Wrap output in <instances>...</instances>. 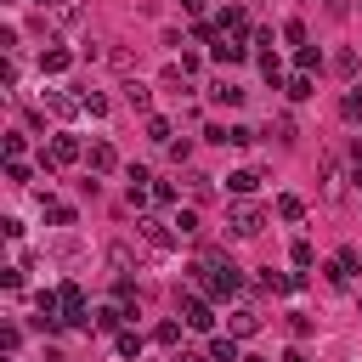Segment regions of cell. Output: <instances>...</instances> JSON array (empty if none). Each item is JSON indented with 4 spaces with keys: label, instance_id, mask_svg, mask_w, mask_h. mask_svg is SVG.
Wrapping results in <instances>:
<instances>
[{
    "label": "cell",
    "instance_id": "obj_3",
    "mask_svg": "<svg viewBox=\"0 0 362 362\" xmlns=\"http://www.w3.org/2000/svg\"><path fill=\"white\" fill-rule=\"evenodd\" d=\"M57 311H62V322H90V311H85V294H79V283H62V288H57Z\"/></svg>",
    "mask_w": 362,
    "mask_h": 362
},
{
    "label": "cell",
    "instance_id": "obj_2",
    "mask_svg": "<svg viewBox=\"0 0 362 362\" xmlns=\"http://www.w3.org/2000/svg\"><path fill=\"white\" fill-rule=\"evenodd\" d=\"M226 226H232V238H255V232L266 226V215H260L255 204H232V215H226Z\"/></svg>",
    "mask_w": 362,
    "mask_h": 362
},
{
    "label": "cell",
    "instance_id": "obj_1",
    "mask_svg": "<svg viewBox=\"0 0 362 362\" xmlns=\"http://www.w3.org/2000/svg\"><path fill=\"white\" fill-rule=\"evenodd\" d=\"M198 266L209 272V294H215V300H226V294H238V283H243V277H238V266H232V260H221V255H204Z\"/></svg>",
    "mask_w": 362,
    "mask_h": 362
},
{
    "label": "cell",
    "instance_id": "obj_15",
    "mask_svg": "<svg viewBox=\"0 0 362 362\" xmlns=\"http://www.w3.org/2000/svg\"><path fill=\"white\" fill-rule=\"evenodd\" d=\"M339 113H345V119H351V124H356V119H362V85H351V90H345V96H339Z\"/></svg>",
    "mask_w": 362,
    "mask_h": 362
},
{
    "label": "cell",
    "instance_id": "obj_12",
    "mask_svg": "<svg viewBox=\"0 0 362 362\" xmlns=\"http://www.w3.org/2000/svg\"><path fill=\"white\" fill-rule=\"evenodd\" d=\"M255 328H260V317H255L249 305H243V311H232V339H249Z\"/></svg>",
    "mask_w": 362,
    "mask_h": 362
},
{
    "label": "cell",
    "instance_id": "obj_27",
    "mask_svg": "<svg viewBox=\"0 0 362 362\" xmlns=\"http://www.w3.org/2000/svg\"><path fill=\"white\" fill-rule=\"evenodd\" d=\"M288 260H294V266H311V243L294 238V243H288Z\"/></svg>",
    "mask_w": 362,
    "mask_h": 362
},
{
    "label": "cell",
    "instance_id": "obj_14",
    "mask_svg": "<svg viewBox=\"0 0 362 362\" xmlns=\"http://www.w3.org/2000/svg\"><path fill=\"white\" fill-rule=\"evenodd\" d=\"M141 232H147V243H158V249H175V232H170V226H158V221H141Z\"/></svg>",
    "mask_w": 362,
    "mask_h": 362
},
{
    "label": "cell",
    "instance_id": "obj_25",
    "mask_svg": "<svg viewBox=\"0 0 362 362\" xmlns=\"http://www.w3.org/2000/svg\"><path fill=\"white\" fill-rule=\"evenodd\" d=\"M45 215H51L57 226H68V221H74V209H68V204H57V198H45Z\"/></svg>",
    "mask_w": 362,
    "mask_h": 362
},
{
    "label": "cell",
    "instance_id": "obj_16",
    "mask_svg": "<svg viewBox=\"0 0 362 362\" xmlns=\"http://www.w3.org/2000/svg\"><path fill=\"white\" fill-rule=\"evenodd\" d=\"M68 62H74L68 51H45V57H40V74H68Z\"/></svg>",
    "mask_w": 362,
    "mask_h": 362
},
{
    "label": "cell",
    "instance_id": "obj_31",
    "mask_svg": "<svg viewBox=\"0 0 362 362\" xmlns=\"http://www.w3.org/2000/svg\"><path fill=\"white\" fill-rule=\"evenodd\" d=\"M6 158H11V164H23V136H17V130L6 136Z\"/></svg>",
    "mask_w": 362,
    "mask_h": 362
},
{
    "label": "cell",
    "instance_id": "obj_23",
    "mask_svg": "<svg viewBox=\"0 0 362 362\" xmlns=\"http://www.w3.org/2000/svg\"><path fill=\"white\" fill-rule=\"evenodd\" d=\"M311 68H322V51L317 45H300V74H311Z\"/></svg>",
    "mask_w": 362,
    "mask_h": 362
},
{
    "label": "cell",
    "instance_id": "obj_17",
    "mask_svg": "<svg viewBox=\"0 0 362 362\" xmlns=\"http://www.w3.org/2000/svg\"><path fill=\"white\" fill-rule=\"evenodd\" d=\"M124 96H130V107H141V113L153 107V90H147L141 79H130V85H124Z\"/></svg>",
    "mask_w": 362,
    "mask_h": 362
},
{
    "label": "cell",
    "instance_id": "obj_19",
    "mask_svg": "<svg viewBox=\"0 0 362 362\" xmlns=\"http://www.w3.org/2000/svg\"><path fill=\"white\" fill-rule=\"evenodd\" d=\"M288 96H294V102H305V96H311V74H300V68H294V74H288Z\"/></svg>",
    "mask_w": 362,
    "mask_h": 362
},
{
    "label": "cell",
    "instance_id": "obj_32",
    "mask_svg": "<svg viewBox=\"0 0 362 362\" xmlns=\"http://www.w3.org/2000/svg\"><path fill=\"white\" fill-rule=\"evenodd\" d=\"M57 17H62V23H74V17H79V0H57Z\"/></svg>",
    "mask_w": 362,
    "mask_h": 362
},
{
    "label": "cell",
    "instance_id": "obj_29",
    "mask_svg": "<svg viewBox=\"0 0 362 362\" xmlns=\"http://www.w3.org/2000/svg\"><path fill=\"white\" fill-rule=\"evenodd\" d=\"M260 74H266V79H272V85H277V79H283V68H277V57H272V51H260Z\"/></svg>",
    "mask_w": 362,
    "mask_h": 362
},
{
    "label": "cell",
    "instance_id": "obj_34",
    "mask_svg": "<svg viewBox=\"0 0 362 362\" xmlns=\"http://www.w3.org/2000/svg\"><path fill=\"white\" fill-rule=\"evenodd\" d=\"M283 362H305V356H300V351H288V356H283Z\"/></svg>",
    "mask_w": 362,
    "mask_h": 362
},
{
    "label": "cell",
    "instance_id": "obj_28",
    "mask_svg": "<svg viewBox=\"0 0 362 362\" xmlns=\"http://www.w3.org/2000/svg\"><path fill=\"white\" fill-rule=\"evenodd\" d=\"M153 339H158V345H175V339H181V322H158Z\"/></svg>",
    "mask_w": 362,
    "mask_h": 362
},
{
    "label": "cell",
    "instance_id": "obj_9",
    "mask_svg": "<svg viewBox=\"0 0 362 362\" xmlns=\"http://www.w3.org/2000/svg\"><path fill=\"white\" fill-rule=\"evenodd\" d=\"M209 96H215L221 107H238V102H243V90H238L232 79H215V85H209Z\"/></svg>",
    "mask_w": 362,
    "mask_h": 362
},
{
    "label": "cell",
    "instance_id": "obj_24",
    "mask_svg": "<svg viewBox=\"0 0 362 362\" xmlns=\"http://www.w3.org/2000/svg\"><path fill=\"white\" fill-rule=\"evenodd\" d=\"M277 215H283V221H300L305 204H300V198H277Z\"/></svg>",
    "mask_w": 362,
    "mask_h": 362
},
{
    "label": "cell",
    "instance_id": "obj_33",
    "mask_svg": "<svg viewBox=\"0 0 362 362\" xmlns=\"http://www.w3.org/2000/svg\"><path fill=\"white\" fill-rule=\"evenodd\" d=\"M181 362H215V356H204V351H187V356H181Z\"/></svg>",
    "mask_w": 362,
    "mask_h": 362
},
{
    "label": "cell",
    "instance_id": "obj_6",
    "mask_svg": "<svg viewBox=\"0 0 362 362\" xmlns=\"http://www.w3.org/2000/svg\"><path fill=\"white\" fill-rule=\"evenodd\" d=\"M221 62H243L249 57V45H243V34H215V45H209Z\"/></svg>",
    "mask_w": 362,
    "mask_h": 362
},
{
    "label": "cell",
    "instance_id": "obj_4",
    "mask_svg": "<svg viewBox=\"0 0 362 362\" xmlns=\"http://www.w3.org/2000/svg\"><path fill=\"white\" fill-rule=\"evenodd\" d=\"M181 322H187V328H198V334H209V328H215V311H209V300L187 294V305H181Z\"/></svg>",
    "mask_w": 362,
    "mask_h": 362
},
{
    "label": "cell",
    "instance_id": "obj_13",
    "mask_svg": "<svg viewBox=\"0 0 362 362\" xmlns=\"http://www.w3.org/2000/svg\"><path fill=\"white\" fill-rule=\"evenodd\" d=\"M226 187H232V192H255V187H260V170H232Z\"/></svg>",
    "mask_w": 362,
    "mask_h": 362
},
{
    "label": "cell",
    "instance_id": "obj_18",
    "mask_svg": "<svg viewBox=\"0 0 362 362\" xmlns=\"http://www.w3.org/2000/svg\"><path fill=\"white\" fill-rule=\"evenodd\" d=\"M209 356H215V362H238V339H232V334H221V339L209 345Z\"/></svg>",
    "mask_w": 362,
    "mask_h": 362
},
{
    "label": "cell",
    "instance_id": "obj_7",
    "mask_svg": "<svg viewBox=\"0 0 362 362\" xmlns=\"http://www.w3.org/2000/svg\"><path fill=\"white\" fill-rule=\"evenodd\" d=\"M351 272H356V249H339V255H334V266H328V283H334V288H345V283H351Z\"/></svg>",
    "mask_w": 362,
    "mask_h": 362
},
{
    "label": "cell",
    "instance_id": "obj_11",
    "mask_svg": "<svg viewBox=\"0 0 362 362\" xmlns=\"http://www.w3.org/2000/svg\"><path fill=\"white\" fill-rule=\"evenodd\" d=\"M90 322H96V334H119V322H124V311H119V305H102V311H96Z\"/></svg>",
    "mask_w": 362,
    "mask_h": 362
},
{
    "label": "cell",
    "instance_id": "obj_22",
    "mask_svg": "<svg viewBox=\"0 0 362 362\" xmlns=\"http://www.w3.org/2000/svg\"><path fill=\"white\" fill-rule=\"evenodd\" d=\"M113 351H119V356H141V334H119Z\"/></svg>",
    "mask_w": 362,
    "mask_h": 362
},
{
    "label": "cell",
    "instance_id": "obj_8",
    "mask_svg": "<svg viewBox=\"0 0 362 362\" xmlns=\"http://www.w3.org/2000/svg\"><path fill=\"white\" fill-rule=\"evenodd\" d=\"M90 170H96V175H107V170H119V153H113L107 141H90Z\"/></svg>",
    "mask_w": 362,
    "mask_h": 362
},
{
    "label": "cell",
    "instance_id": "obj_10",
    "mask_svg": "<svg viewBox=\"0 0 362 362\" xmlns=\"http://www.w3.org/2000/svg\"><path fill=\"white\" fill-rule=\"evenodd\" d=\"M45 107H51V113H62V119H74L85 102H74V96H62V90H45Z\"/></svg>",
    "mask_w": 362,
    "mask_h": 362
},
{
    "label": "cell",
    "instance_id": "obj_5",
    "mask_svg": "<svg viewBox=\"0 0 362 362\" xmlns=\"http://www.w3.org/2000/svg\"><path fill=\"white\" fill-rule=\"evenodd\" d=\"M74 158H79V141H74V136H51V147H45V170L74 164Z\"/></svg>",
    "mask_w": 362,
    "mask_h": 362
},
{
    "label": "cell",
    "instance_id": "obj_21",
    "mask_svg": "<svg viewBox=\"0 0 362 362\" xmlns=\"http://www.w3.org/2000/svg\"><path fill=\"white\" fill-rule=\"evenodd\" d=\"M147 136H153L158 147H170V119H158V113H153V119H147Z\"/></svg>",
    "mask_w": 362,
    "mask_h": 362
},
{
    "label": "cell",
    "instance_id": "obj_30",
    "mask_svg": "<svg viewBox=\"0 0 362 362\" xmlns=\"http://www.w3.org/2000/svg\"><path fill=\"white\" fill-rule=\"evenodd\" d=\"M226 141H232V147H249V141H255V130H249V124H232V130H226Z\"/></svg>",
    "mask_w": 362,
    "mask_h": 362
},
{
    "label": "cell",
    "instance_id": "obj_26",
    "mask_svg": "<svg viewBox=\"0 0 362 362\" xmlns=\"http://www.w3.org/2000/svg\"><path fill=\"white\" fill-rule=\"evenodd\" d=\"M192 232H198V215L181 209V215H175V238H192Z\"/></svg>",
    "mask_w": 362,
    "mask_h": 362
},
{
    "label": "cell",
    "instance_id": "obj_20",
    "mask_svg": "<svg viewBox=\"0 0 362 362\" xmlns=\"http://www.w3.org/2000/svg\"><path fill=\"white\" fill-rule=\"evenodd\" d=\"M79 102H85V113H90V119H102V113H107V96H102V90H85Z\"/></svg>",
    "mask_w": 362,
    "mask_h": 362
}]
</instances>
